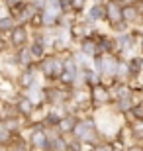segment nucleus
Returning a JSON list of instances; mask_svg holds the SVG:
<instances>
[{
    "label": "nucleus",
    "mask_w": 143,
    "mask_h": 151,
    "mask_svg": "<svg viewBox=\"0 0 143 151\" xmlns=\"http://www.w3.org/2000/svg\"><path fill=\"white\" fill-rule=\"evenodd\" d=\"M100 14H102L100 8H94V10H92V18H100Z\"/></svg>",
    "instance_id": "f257e3e1"
},
{
    "label": "nucleus",
    "mask_w": 143,
    "mask_h": 151,
    "mask_svg": "<svg viewBox=\"0 0 143 151\" xmlns=\"http://www.w3.org/2000/svg\"><path fill=\"white\" fill-rule=\"evenodd\" d=\"M14 41H16V43L18 41H24V34H16L14 35Z\"/></svg>",
    "instance_id": "f03ea898"
},
{
    "label": "nucleus",
    "mask_w": 143,
    "mask_h": 151,
    "mask_svg": "<svg viewBox=\"0 0 143 151\" xmlns=\"http://www.w3.org/2000/svg\"><path fill=\"white\" fill-rule=\"evenodd\" d=\"M129 151H143V149H139V147H133V149H129Z\"/></svg>",
    "instance_id": "7ed1b4c3"
}]
</instances>
